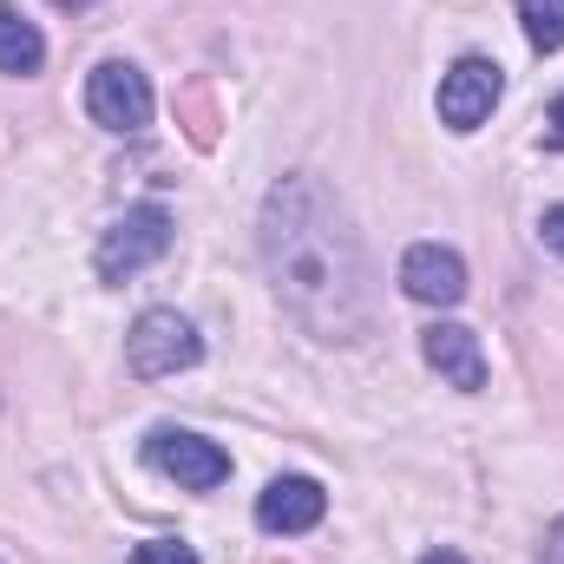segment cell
I'll return each instance as SVG.
<instances>
[{"label":"cell","mask_w":564,"mask_h":564,"mask_svg":"<svg viewBox=\"0 0 564 564\" xmlns=\"http://www.w3.org/2000/svg\"><path fill=\"white\" fill-rule=\"evenodd\" d=\"M197 355H204V341H197V328L177 308H144L132 322V335H126V361H132L139 381L184 375V368H197Z\"/></svg>","instance_id":"7a4b0ae2"},{"label":"cell","mask_w":564,"mask_h":564,"mask_svg":"<svg viewBox=\"0 0 564 564\" xmlns=\"http://www.w3.org/2000/svg\"><path fill=\"white\" fill-rule=\"evenodd\" d=\"M499 93H506L499 66H492V59H479V53H466V59L440 79V126H453V132H479V126L492 119Z\"/></svg>","instance_id":"8992f818"},{"label":"cell","mask_w":564,"mask_h":564,"mask_svg":"<svg viewBox=\"0 0 564 564\" xmlns=\"http://www.w3.org/2000/svg\"><path fill=\"white\" fill-rule=\"evenodd\" d=\"M164 250H171V210L164 204H139V210H126L99 237V276L126 282V276H139V270H151Z\"/></svg>","instance_id":"277c9868"},{"label":"cell","mask_w":564,"mask_h":564,"mask_svg":"<svg viewBox=\"0 0 564 564\" xmlns=\"http://www.w3.org/2000/svg\"><path fill=\"white\" fill-rule=\"evenodd\" d=\"M519 26L539 53H558L564 46V0H519Z\"/></svg>","instance_id":"7c38bea8"},{"label":"cell","mask_w":564,"mask_h":564,"mask_svg":"<svg viewBox=\"0 0 564 564\" xmlns=\"http://www.w3.org/2000/svg\"><path fill=\"white\" fill-rule=\"evenodd\" d=\"M40 59H46L40 26H33V20H20V13L0 0V73H40Z\"/></svg>","instance_id":"30bf717a"},{"label":"cell","mask_w":564,"mask_h":564,"mask_svg":"<svg viewBox=\"0 0 564 564\" xmlns=\"http://www.w3.org/2000/svg\"><path fill=\"white\" fill-rule=\"evenodd\" d=\"M322 512H328V492L315 486V479H270L263 486V499H257V525L263 532H308V525H322Z\"/></svg>","instance_id":"9c48e42d"},{"label":"cell","mask_w":564,"mask_h":564,"mask_svg":"<svg viewBox=\"0 0 564 564\" xmlns=\"http://www.w3.org/2000/svg\"><path fill=\"white\" fill-rule=\"evenodd\" d=\"M53 7H66V13H79V7H93V0H53Z\"/></svg>","instance_id":"ac0fdd59"},{"label":"cell","mask_w":564,"mask_h":564,"mask_svg":"<svg viewBox=\"0 0 564 564\" xmlns=\"http://www.w3.org/2000/svg\"><path fill=\"white\" fill-rule=\"evenodd\" d=\"M144 459H151L164 479H177L184 492H217V486L230 479V453H224L217 440H204V433H184V426H151Z\"/></svg>","instance_id":"3957f363"},{"label":"cell","mask_w":564,"mask_h":564,"mask_svg":"<svg viewBox=\"0 0 564 564\" xmlns=\"http://www.w3.org/2000/svg\"><path fill=\"white\" fill-rule=\"evenodd\" d=\"M401 289L426 302V308H453L459 295H466V263L446 250V243H414L408 257H401Z\"/></svg>","instance_id":"52a82bcc"},{"label":"cell","mask_w":564,"mask_h":564,"mask_svg":"<svg viewBox=\"0 0 564 564\" xmlns=\"http://www.w3.org/2000/svg\"><path fill=\"white\" fill-rule=\"evenodd\" d=\"M177 126L191 132V144H197V151H210V144H217V126H224V119H217L210 79H191V86L177 93Z\"/></svg>","instance_id":"8fae6325"},{"label":"cell","mask_w":564,"mask_h":564,"mask_svg":"<svg viewBox=\"0 0 564 564\" xmlns=\"http://www.w3.org/2000/svg\"><path fill=\"white\" fill-rule=\"evenodd\" d=\"M263 270L276 302L322 341H355L375 322L368 302V257L348 230V210L328 197L322 177L295 171L263 204Z\"/></svg>","instance_id":"6da1fadb"},{"label":"cell","mask_w":564,"mask_h":564,"mask_svg":"<svg viewBox=\"0 0 564 564\" xmlns=\"http://www.w3.org/2000/svg\"><path fill=\"white\" fill-rule=\"evenodd\" d=\"M539 230H545V243L564 257V204H552V210H545V224H539Z\"/></svg>","instance_id":"5bb4252c"},{"label":"cell","mask_w":564,"mask_h":564,"mask_svg":"<svg viewBox=\"0 0 564 564\" xmlns=\"http://www.w3.org/2000/svg\"><path fill=\"white\" fill-rule=\"evenodd\" d=\"M545 564H564V519L552 525V539H545Z\"/></svg>","instance_id":"2e32d148"},{"label":"cell","mask_w":564,"mask_h":564,"mask_svg":"<svg viewBox=\"0 0 564 564\" xmlns=\"http://www.w3.org/2000/svg\"><path fill=\"white\" fill-rule=\"evenodd\" d=\"M421 355L440 368V381H453L459 394H479V388H486V355H479V335H473V328L433 322L421 335Z\"/></svg>","instance_id":"ba28073f"},{"label":"cell","mask_w":564,"mask_h":564,"mask_svg":"<svg viewBox=\"0 0 564 564\" xmlns=\"http://www.w3.org/2000/svg\"><path fill=\"white\" fill-rule=\"evenodd\" d=\"M421 564H466V558H459V552H426Z\"/></svg>","instance_id":"e0dca14e"},{"label":"cell","mask_w":564,"mask_h":564,"mask_svg":"<svg viewBox=\"0 0 564 564\" xmlns=\"http://www.w3.org/2000/svg\"><path fill=\"white\" fill-rule=\"evenodd\" d=\"M132 564H197V552H191L184 539H151V545L132 552Z\"/></svg>","instance_id":"4fadbf2b"},{"label":"cell","mask_w":564,"mask_h":564,"mask_svg":"<svg viewBox=\"0 0 564 564\" xmlns=\"http://www.w3.org/2000/svg\"><path fill=\"white\" fill-rule=\"evenodd\" d=\"M545 151H564V93H558V106H552V119H545Z\"/></svg>","instance_id":"9a60e30c"},{"label":"cell","mask_w":564,"mask_h":564,"mask_svg":"<svg viewBox=\"0 0 564 564\" xmlns=\"http://www.w3.org/2000/svg\"><path fill=\"white\" fill-rule=\"evenodd\" d=\"M86 112H93V126H106V132H144V126H151V86H144V73L132 59L93 66V79H86Z\"/></svg>","instance_id":"5b68a950"}]
</instances>
